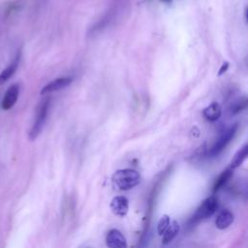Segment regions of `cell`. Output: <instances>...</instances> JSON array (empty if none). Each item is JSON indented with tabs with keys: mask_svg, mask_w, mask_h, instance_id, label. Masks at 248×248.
<instances>
[{
	"mask_svg": "<svg viewBox=\"0 0 248 248\" xmlns=\"http://www.w3.org/2000/svg\"><path fill=\"white\" fill-rule=\"evenodd\" d=\"M140 181V173L132 169L116 170L111 176L112 185L121 191H126L137 186Z\"/></svg>",
	"mask_w": 248,
	"mask_h": 248,
	"instance_id": "1",
	"label": "cell"
},
{
	"mask_svg": "<svg viewBox=\"0 0 248 248\" xmlns=\"http://www.w3.org/2000/svg\"><path fill=\"white\" fill-rule=\"evenodd\" d=\"M232 222H233V214L228 209L222 210L215 219V225L220 230L227 229L228 227L231 226Z\"/></svg>",
	"mask_w": 248,
	"mask_h": 248,
	"instance_id": "11",
	"label": "cell"
},
{
	"mask_svg": "<svg viewBox=\"0 0 248 248\" xmlns=\"http://www.w3.org/2000/svg\"><path fill=\"white\" fill-rule=\"evenodd\" d=\"M19 59H20V53L18 52L16 54V56L15 57V59L0 73V85L4 84L6 81H8L16 73L18 63H19Z\"/></svg>",
	"mask_w": 248,
	"mask_h": 248,
	"instance_id": "9",
	"label": "cell"
},
{
	"mask_svg": "<svg viewBox=\"0 0 248 248\" xmlns=\"http://www.w3.org/2000/svg\"><path fill=\"white\" fill-rule=\"evenodd\" d=\"M161 1L164 2V3H168V4H169V3H170L172 0H161Z\"/></svg>",
	"mask_w": 248,
	"mask_h": 248,
	"instance_id": "17",
	"label": "cell"
},
{
	"mask_svg": "<svg viewBox=\"0 0 248 248\" xmlns=\"http://www.w3.org/2000/svg\"><path fill=\"white\" fill-rule=\"evenodd\" d=\"M218 207V202L217 199L214 196H210L206 198L201 205L197 208L196 212L194 213L192 217L193 222H198L206 218H209L212 216Z\"/></svg>",
	"mask_w": 248,
	"mask_h": 248,
	"instance_id": "3",
	"label": "cell"
},
{
	"mask_svg": "<svg viewBox=\"0 0 248 248\" xmlns=\"http://www.w3.org/2000/svg\"><path fill=\"white\" fill-rule=\"evenodd\" d=\"M106 244L108 248H127V241L122 232L116 229H111L106 235Z\"/></svg>",
	"mask_w": 248,
	"mask_h": 248,
	"instance_id": "5",
	"label": "cell"
},
{
	"mask_svg": "<svg viewBox=\"0 0 248 248\" xmlns=\"http://www.w3.org/2000/svg\"><path fill=\"white\" fill-rule=\"evenodd\" d=\"M227 68H228V63H226V64H224V65H223V67H222V69L220 70L219 74L221 75V74L223 73V71H226V70H227Z\"/></svg>",
	"mask_w": 248,
	"mask_h": 248,
	"instance_id": "16",
	"label": "cell"
},
{
	"mask_svg": "<svg viewBox=\"0 0 248 248\" xmlns=\"http://www.w3.org/2000/svg\"><path fill=\"white\" fill-rule=\"evenodd\" d=\"M202 114L207 121L214 122L220 118L222 114V108L218 103H212L203 109Z\"/></svg>",
	"mask_w": 248,
	"mask_h": 248,
	"instance_id": "10",
	"label": "cell"
},
{
	"mask_svg": "<svg viewBox=\"0 0 248 248\" xmlns=\"http://www.w3.org/2000/svg\"><path fill=\"white\" fill-rule=\"evenodd\" d=\"M18 95H19V85L17 83H15V84L11 85L7 89L5 95L2 99L1 108L5 110H8V109L12 108L17 101Z\"/></svg>",
	"mask_w": 248,
	"mask_h": 248,
	"instance_id": "6",
	"label": "cell"
},
{
	"mask_svg": "<svg viewBox=\"0 0 248 248\" xmlns=\"http://www.w3.org/2000/svg\"><path fill=\"white\" fill-rule=\"evenodd\" d=\"M72 81L71 78H59L54 80H51L46 86H44L41 90V94H47L55 91H59L65 87H67Z\"/></svg>",
	"mask_w": 248,
	"mask_h": 248,
	"instance_id": "8",
	"label": "cell"
},
{
	"mask_svg": "<svg viewBox=\"0 0 248 248\" xmlns=\"http://www.w3.org/2000/svg\"><path fill=\"white\" fill-rule=\"evenodd\" d=\"M110 209L116 216L124 217L129 210V202L124 196H116L110 202Z\"/></svg>",
	"mask_w": 248,
	"mask_h": 248,
	"instance_id": "7",
	"label": "cell"
},
{
	"mask_svg": "<svg viewBox=\"0 0 248 248\" xmlns=\"http://www.w3.org/2000/svg\"><path fill=\"white\" fill-rule=\"evenodd\" d=\"M48 109H49V99H45L44 101H42L40 103V105L38 106L37 111H36V116L34 119V123L31 127V130L29 132V139L30 140H35L40 133L42 132L46 117H47V113H48Z\"/></svg>",
	"mask_w": 248,
	"mask_h": 248,
	"instance_id": "2",
	"label": "cell"
},
{
	"mask_svg": "<svg viewBox=\"0 0 248 248\" xmlns=\"http://www.w3.org/2000/svg\"><path fill=\"white\" fill-rule=\"evenodd\" d=\"M232 171H233V170H232L231 168H228L220 173V175L217 177V179L215 180V182L213 184V188H212L213 194L216 193L220 188H222L229 181V179L232 175Z\"/></svg>",
	"mask_w": 248,
	"mask_h": 248,
	"instance_id": "13",
	"label": "cell"
},
{
	"mask_svg": "<svg viewBox=\"0 0 248 248\" xmlns=\"http://www.w3.org/2000/svg\"><path fill=\"white\" fill-rule=\"evenodd\" d=\"M236 130H237V126L232 125L229 127L226 131H224L220 135V137L217 139V140L214 142V144L211 146V148L209 149L208 155L213 157L220 154L223 151V149L229 144V142L232 140V138L236 133Z\"/></svg>",
	"mask_w": 248,
	"mask_h": 248,
	"instance_id": "4",
	"label": "cell"
},
{
	"mask_svg": "<svg viewBox=\"0 0 248 248\" xmlns=\"http://www.w3.org/2000/svg\"><path fill=\"white\" fill-rule=\"evenodd\" d=\"M247 155H248V145H247V144H244V145L234 154V156L232 157V162H231V165H230L229 168H231L232 170H233V169L239 167V166L243 163V161L246 159Z\"/></svg>",
	"mask_w": 248,
	"mask_h": 248,
	"instance_id": "14",
	"label": "cell"
},
{
	"mask_svg": "<svg viewBox=\"0 0 248 248\" xmlns=\"http://www.w3.org/2000/svg\"><path fill=\"white\" fill-rule=\"evenodd\" d=\"M179 230H180V226L177 221L173 220V221L170 222V225L168 226V228L162 234L163 235L162 243L165 245L170 243L174 239V237L177 235V233L179 232Z\"/></svg>",
	"mask_w": 248,
	"mask_h": 248,
	"instance_id": "12",
	"label": "cell"
},
{
	"mask_svg": "<svg viewBox=\"0 0 248 248\" xmlns=\"http://www.w3.org/2000/svg\"><path fill=\"white\" fill-rule=\"evenodd\" d=\"M170 219L169 217V215L165 214L163 215L160 220L158 221L157 223V232H158V234L162 235L164 233V232L166 231V229L168 228V226L170 225Z\"/></svg>",
	"mask_w": 248,
	"mask_h": 248,
	"instance_id": "15",
	"label": "cell"
}]
</instances>
